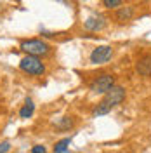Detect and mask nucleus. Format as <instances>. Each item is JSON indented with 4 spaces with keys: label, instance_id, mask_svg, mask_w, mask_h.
<instances>
[{
    "label": "nucleus",
    "instance_id": "6e6552de",
    "mask_svg": "<svg viewBox=\"0 0 151 153\" xmlns=\"http://www.w3.org/2000/svg\"><path fill=\"white\" fill-rule=\"evenodd\" d=\"M134 18V7L132 5H125V7H118L115 12V19L118 23H127Z\"/></svg>",
    "mask_w": 151,
    "mask_h": 153
},
{
    "label": "nucleus",
    "instance_id": "4468645a",
    "mask_svg": "<svg viewBox=\"0 0 151 153\" xmlns=\"http://www.w3.org/2000/svg\"><path fill=\"white\" fill-rule=\"evenodd\" d=\"M45 146H42V144H35L33 148H31V153H45Z\"/></svg>",
    "mask_w": 151,
    "mask_h": 153
},
{
    "label": "nucleus",
    "instance_id": "ddd939ff",
    "mask_svg": "<svg viewBox=\"0 0 151 153\" xmlns=\"http://www.w3.org/2000/svg\"><path fill=\"white\" fill-rule=\"evenodd\" d=\"M10 141H2L0 143V153H9L10 152Z\"/></svg>",
    "mask_w": 151,
    "mask_h": 153
},
{
    "label": "nucleus",
    "instance_id": "f03ea898",
    "mask_svg": "<svg viewBox=\"0 0 151 153\" xmlns=\"http://www.w3.org/2000/svg\"><path fill=\"white\" fill-rule=\"evenodd\" d=\"M21 51L26 52L28 56L44 57L50 52V45L45 40H42V38H28V40L21 42Z\"/></svg>",
    "mask_w": 151,
    "mask_h": 153
},
{
    "label": "nucleus",
    "instance_id": "9b49d317",
    "mask_svg": "<svg viewBox=\"0 0 151 153\" xmlns=\"http://www.w3.org/2000/svg\"><path fill=\"white\" fill-rule=\"evenodd\" d=\"M73 124H75V120H73V117H64L59 124H57V129H61V131H66V129H70V127H73Z\"/></svg>",
    "mask_w": 151,
    "mask_h": 153
},
{
    "label": "nucleus",
    "instance_id": "39448f33",
    "mask_svg": "<svg viewBox=\"0 0 151 153\" xmlns=\"http://www.w3.org/2000/svg\"><path fill=\"white\" fill-rule=\"evenodd\" d=\"M113 57V47L111 45H97V47L90 52V63L92 65H104V63H108L110 59Z\"/></svg>",
    "mask_w": 151,
    "mask_h": 153
},
{
    "label": "nucleus",
    "instance_id": "20e7f679",
    "mask_svg": "<svg viewBox=\"0 0 151 153\" xmlns=\"http://www.w3.org/2000/svg\"><path fill=\"white\" fill-rule=\"evenodd\" d=\"M113 85H115V76L111 73H104V75H99L90 84V92H94V94H106Z\"/></svg>",
    "mask_w": 151,
    "mask_h": 153
},
{
    "label": "nucleus",
    "instance_id": "f8f14e48",
    "mask_svg": "<svg viewBox=\"0 0 151 153\" xmlns=\"http://www.w3.org/2000/svg\"><path fill=\"white\" fill-rule=\"evenodd\" d=\"M103 2V5L106 7V9H110V10H116L118 7H122V2L123 0H101Z\"/></svg>",
    "mask_w": 151,
    "mask_h": 153
},
{
    "label": "nucleus",
    "instance_id": "0eeeda50",
    "mask_svg": "<svg viewBox=\"0 0 151 153\" xmlns=\"http://www.w3.org/2000/svg\"><path fill=\"white\" fill-rule=\"evenodd\" d=\"M135 71L141 76L151 75V54H142L135 63Z\"/></svg>",
    "mask_w": 151,
    "mask_h": 153
},
{
    "label": "nucleus",
    "instance_id": "1a4fd4ad",
    "mask_svg": "<svg viewBox=\"0 0 151 153\" xmlns=\"http://www.w3.org/2000/svg\"><path fill=\"white\" fill-rule=\"evenodd\" d=\"M33 113H35V103L28 97V99L24 101V106L19 110V117H21V118H30Z\"/></svg>",
    "mask_w": 151,
    "mask_h": 153
},
{
    "label": "nucleus",
    "instance_id": "f257e3e1",
    "mask_svg": "<svg viewBox=\"0 0 151 153\" xmlns=\"http://www.w3.org/2000/svg\"><path fill=\"white\" fill-rule=\"evenodd\" d=\"M123 99H125V89L120 87V85H113L106 94H104L103 99L97 103V106L92 110V115H94V117L108 115L115 106H118L120 103H123Z\"/></svg>",
    "mask_w": 151,
    "mask_h": 153
},
{
    "label": "nucleus",
    "instance_id": "9d476101",
    "mask_svg": "<svg viewBox=\"0 0 151 153\" xmlns=\"http://www.w3.org/2000/svg\"><path fill=\"white\" fill-rule=\"evenodd\" d=\"M70 144H71V137H64V139L57 141V143L54 144V153H68Z\"/></svg>",
    "mask_w": 151,
    "mask_h": 153
},
{
    "label": "nucleus",
    "instance_id": "7ed1b4c3",
    "mask_svg": "<svg viewBox=\"0 0 151 153\" xmlns=\"http://www.w3.org/2000/svg\"><path fill=\"white\" fill-rule=\"evenodd\" d=\"M19 68H21V71L31 76H40L45 73V65L42 63V59L37 56H28V54L19 61Z\"/></svg>",
    "mask_w": 151,
    "mask_h": 153
},
{
    "label": "nucleus",
    "instance_id": "423d86ee",
    "mask_svg": "<svg viewBox=\"0 0 151 153\" xmlns=\"http://www.w3.org/2000/svg\"><path fill=\"white\" fill-rule=\"evenodd\" d=\"M106 25H108V21H106V18L101 16V14H92V16H89V18L84 21V28L87 30V31H92V33L104 30Z\"/></svg>",
    "mask_w": 151,
    "mask_h": 153
}]
</instances>
